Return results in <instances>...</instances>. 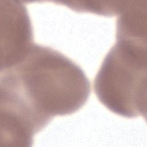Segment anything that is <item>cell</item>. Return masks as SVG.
I'll use <instances>...</instances> for the list:
<instances>
[{
  "label": "cell",
  "mask_w": 147,
  "mask_h": 147,
  "mask_svg": "<svg viewBox=\"0 0 147 147\" xmlns=\"http://www.w3.org/2000/svg\"><path fill=\"white\" fill-rule=\"evenodd\" d=\"M0 83L1 109L36 134L55 117L80 110L91 92L81 67L61 52L34 43L17 64L1 70Z\"/></svg>",
  "instance_id": "obj_1"
},
{
  "label": "cell",
  "mask_w": 147,
  "mask_h": 147,
  "mask_svg": "<svg viewBox=\"0 0 147 147\" xmlns=\"http://www.w3.org/2000/svg\"><path fill=\"white\" fill-rule=\"evenodd\" d=\"M146 38L116 36L94 81L99 102L127 118L146 119Z\"/></svg>",
  "instance_id": "obj_2"
},
{
  "label": "cell",
  "mask_w": 147,
  "mask_h": 147,
  "mask_svg": "<svg viewBox=\"0 0 147 147\" xmlns=\"http://www.w3.org/2000/svg\"><path fill=\"white\" fill-rule=\"evenodd\" d=\"M1 70L17 64L33 44V33L27 9L22 2L1 1Z\"/></svg>",
  "instance_id": "obj_3"
},
{
  "label": "cell",
  "mask_w": 147,
  "mask_h": 147,
  "mask_svg": "<svg viewBox=\"0 0 147 147\" xmlns=\"http://www.w3.org/2000/svg\"><path fill=\"white\" fill-rule=\"evenodd\" d=\"M76 12H86L103 16L119 15L126 5V1L101 2H59Z\"/></svg>",
  "instance_id": "obj_4"
}]
</instances>
